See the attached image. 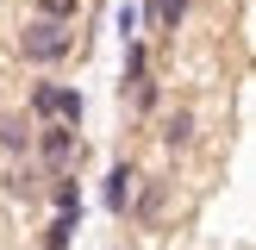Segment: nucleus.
<instances>
[{
	"label": "nucleus",
	"mask_w": 256,
	"mask_h": 250,
	"mask_svg": "<svg viewBox=\"0 0 256 250\" xmlns=\"http://www.w3.org/2000/svg\"><path fill=\"white\" fill-rule=\"evenodd\" d=\"M0 150L6 156H32V112H0Z\"/></svg>",
	"instance_id": "4"
},
{
	"label": "nucleus",
	"mask_w": 256,
	"mask_h": 250,
	"mask_svg": "<svg viewBox=\"0 0 256 250\" xmlns=\"http://www.w3.org/2000/svg\"><path fill=\"white\" fill-rule=\"evenodd\" d=\"M0 182H6V194H25V200H32L44 175H38V169H6V175H0Z\"/></svg>",
	"instance_id": "11"
},
{
	"label": "nucleus",
	"mask_w": 256,
	"mask_h": 250,
	"mask_svg": "<svg viewBox=\"0 0 256 250\" xmlns=\"http://www.w3.org/2000/svg\"><path fill=\"white\" fill-rule=\"evenodd\" d=\"M132 194H138V169H132V162H119V169L106 175V206L125 212V206H132Z\"/></svg>",
	"instance_id": "5"
},
{
	"label": "nucleus",
	"mask_w": 256,
	"mask_h": 250,
	"mask_svg": "<svg viewBox=\"0 0 256 250\" xmlns=\"http://www.w3.org/2000/svg\"><path fill=\"white\" fill-rule=\"evenodd\" d=\"M75 225H82V212H56L50 232H44V250H69L75 244Z\"/></svg>",
	"instance_id": "8"
},
{
	"label": "nucleus",
	"mask_w": 256,
	"mask_h": 250,
	"mask_svg": "<svg viewBox=\"0 0 256 250\" xmlns=\"http://www.w3.org/2000/svg\"><path fill=\"white\" fill-rule=\"evenodd\" d=\"M44 194H50V206L56 212H82V188H75V175H44Z\"/></svg>",
	"instance_id": "6"
},
{
	"label": "nucleus",
	"mask_w": 256,
	"mask_h": 250,
	"mask_svg": "<svg viewBox=\"0 0 256 250\" xmlns=\"http://www.w3.org/2000/svg\"><path fill=\"white\" fill-rule=\"evenodd\" d=\"M38 12H50V19H75L82 0H38Z\"/></svg>",
	"instance_id": "12"
},
{
	"label": "nucleus",
	"mask_w": 256,
	"mask_h": 250,
	"mask_svg": "<svg viewBox=\"0 0 256 250\" xmlns=\"http://www.w3.org/2000/svg\"><path fill=\"white\" fill-rule=\"evenodd\" d=\"M32 150H38V169L44 175H75L82 169V138H75L69 119H44L32 132Z\"/></svg>",
	"instance_id": "2"
},
{
	"label": "nucleus",
	"mask_w": 256,
	"mask_h": 250,
	"mask_svg": "<svg viewBox=\"0 0 256 250\" xmlns=\"http://www.w3.org/2000/svg\"><path fill=\"white\" fill-rule=\"evenodd\" d=\"M144 75H150V50H144V38L132 32V44H125V88L144 82Z\"/></svg>",
	"instance_id": "9"
},
{
	"label": "nucleus",
	"mask_w": 256,
	"mask_h": 250,
	"mask_svg": "<svg viewBox=\"0 0 256 250\" xmlns=\"http://www.w3.org/2000/svg\"><path fill=\"white\" fill-rule=\"evenodd\" d=\"M188 138H194V112H169V119H162V144H169V150H182Z\"/></svg>",
	"instance_id": "10"
},
{
	"label": "nucleus",
	"mask_w": 256,
	"mask_h": 250,
	"mask_svg": "<svg viewBox=\"0 0 256 250\" xmlns=\"http://www.w3.org/2000/svg\"><path fill=\"white\" fill-rule=\"evenodd\" d=\"M69 50H75V19H50V12L25 19V32H19V56L32 62V69H50V62H62Z\"/></svg>",
	"instance_id": "1"
},
{
	"label": "nucleus",
	"mask_w": 256,
	"mask_h": 250,
	"mask_svg": "<svg viewBox=\"0 0 256 250\" xmlns=\"http://www.w3.org/2000/svg\"><path fill=\"white\" fill-rule=\"evenodd\" d=\"M25 112H32V125H44V119H69V125H82V88H69V82H38Z\"/></svg>",
	"instance_id": "3"
},
{
	"label": "nucleus",
	"mask_w": 256,
	"mask_h": 250,
	"mask_svg": "<svg viewBox=\"0 0 256 250\" xmlns=\"http://www.w3.org/2000/svg\"><path fill=\"white\" fill-rule=\"evenodd\" d=\"M188 6H194V0H150V25H156V32H175V25L188 19Z\"/></svg>",
	"instance_id": "7"
}]
</instances>
